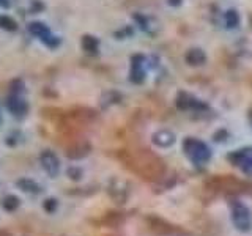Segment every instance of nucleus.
<instances>
[{
  "instance_id": "1",
  "label": "nucleus",
  "mask_w": 252,
  "mask_h": 236,
  "mask_svg": "<svg viewBox=\"0 0 252 236\" xmlns=\"http://www.w3.org/2000/svg\"><path fill=\"white\" fill-rule=\"evenodd\" d=\"M120 159L131 172L145 181H158L164 177L165 164L159 156L150 149H123Z\"/></svg>"
},
{
  "instance_id": "2",
  "label": "nucleus",
  "mask_w": 252,
  "mask_h": 236,
  "mask_svg": "<svg viewBox=\"0 0 252 236\" xmlns=\"http://www.w3.org/2000/svg\"><path fill=\"white\" fill-rule=\"evenodd\" d=\"M207 187L213 192L238 195V194H252V184L235 178L233 175H216L207 181Z\"/></svg>"
},
{
  "instance_id": "3",
  "label": "nucleus",
  "mask_w": 252,
  "mask_h": 236,
  "mask_svg": "<svg viewBox=\"0 0 252 236\" xmlns=\"http://www.w3.org/2000/svg\"><path fill=\"white\" fill-rule=\"evenodd\" d=\"M183 151L189 157V161H192L197 165L208 162L211 157L210 147L207 144H203L202 140L191 139V137L183 142Z\"/></svg>"
},
{
  "instance_id": "4",
  "label": "nucleus",
  "mask_w": 252,
  "mask_h": 236,
  "mask_svg": "<svg viewBox=\"0 0 252 236\" xmlns=\"http://www.w3.org/2000/svg\"><path fill=\"white\" fill-rule=\"evenodd\" d=\"M232 222L240 232H249L252 227V214L249 208L238 200L232 202Z\"/></svg>"
},
{
  "instance_id": "5",
  "label": "nucleus",
  "mask_w": 252,
  "mask_h": 236,
  "mask_svg": "<svg viewBox=\"0 0 252 236\" xmlns=\"http://www.w3.org/2000/svg\"><path fill=\"white\" fill-rule=\"evenodd\" d=\"M228 161H230L235 167H238L243 173L252 175V148H243L232 153L228 156Z\"/></svg>"
},
{
  "instance_id": "6",
  "label": "nucleus",
  "mask_w": 252,
  "mask_h": 236,
  "mask_svg": "<svg viewBox=\"0 0 252 236\" xmlns=\"http://www.w3.org/2000/svg\"><path fill=\"white\" fill-rule=\"evenodd\" d=\"M39 162H41L43 169L46 170V173L49 177H57L60 172V161L55 153L52 151H43L41 156H39Z\"/></svg>"
},
{
  "instance_id": "7",
  "label": "nucleus",
  "mask_w": 252,
  "mask_h": 236,
  "mask_svg": "<svg viewBox=\"0 0 252 236\" xmlns=\"http://www.w3.org/2000/svg\"><path fill=\"white\" fill-rule=\"evenodd\" d=\"M30 31L33 33L35 36H38L39 39H43V41L47 44V46H57L59 44V39L55 38V36H52L51 35V31H49V29H47L44 24H41V22H32L30 24Z\"/></svg>"
},
{
  "instance_id": "8",
  "label": "nucleus",
  "mask_w": 252,
  "mask_h": 236,
  "mask_svg": "<svg viewBox=\"0 0 252 236\" xmlns=\"http://www.w3.org/2000/svg\"><path fill=\"white\" fill-rule=\"evenodd\" d=\"M177 106L181 110H202L207 107L203 102H200L199 99H195L194 96H191V94L183 93V91L177 96Z\"/></svg>"
},
{
  "instance_id": "9",
  "label": "nucleus",
  "mask_w": 252,
  "mask_h": 236,
  "mask_svg": "<svg viewBox=\"0 0 252 236\" xmlns=\"http://www.w3.org/2000/svg\"><path fill=\"white\" fill-rule=\"evenodd\" d=\"M8 107H10V110L16 117H24L27 112V102L19 96V93L16 90L11 94L10 102H8Z\"/></svg>"
},
{
  "instance_id": "10",
  "label": "nucleus",
  "mask_w": 252,
  "mask_h": 236,
  "mask_svg": "<svg viewBox=\"0 0 252 236\" xmlns=\"http://www.w3.org/2000/svg\"><path fill=\"white\" fill-rule=\"evenodd\" d=\"M153 144L161 147V148H167V147H172L175 144V136L170 132V131H158L153 134Z\"/></svg>"
},
{
  "instance_id": "11",
  "label": "nucleus",
  "mask_w": 252,
  "mask_h": 236,
  "mask_svg": "<svg viewBox=\"0 0 252 236\" xmlns=\"http://www.w3.org/2000/svg\"><path fill=\"white\" fill-rule=\"evenodd\" d=\"M142 63H144V57H142V55H136V57H132L131 81L134 84H140L145 79V71L142 69Z\"/></svg>"
},
{
  "instance_id": "12",
  "label": "nucleus",
  "mask_w": 252,
  "mask_h": 236,
  "mask_svg": "<svg viewBox=\"0 0 252 236\" xmlns=\"http://www.w3.org/2000/svg\"><path fill=\"white\" fill-rule=\"evenodd\" d=\"M150 225H152L153 232L156 233H164V235H175V233H180L178 228H175L173 225L164 222L161 219H156V217H150Z\"/></svg>"
},
{
  "instance_id": "13",
  "label": "nucleus",
  "mask_w": 252,
  "mask_h": 236,
  "mask_svg": "<svg viewBox=\"0 0 252 236\" xmlns=\"http://www.w3.org/2000/svg\"><path fill=\"white\" fill-rule=\"evenodd\" d=\"M205 60H207V57H205L203 51H200V49H191L186 54V61L192 66L203 65Z\"/></svg>"
},
{
  "instance_id": "14",
  "label": "nucleus",
  "mask_w": 252,
  "mask_h": 236,
  "mask_svg": "<svg viewBox=\"0 0 252 236\" xmlns=\"http://www.w3.org/2000/svg\"><path fill=\"white\" fill-rule=\"evenodd\" d=\"M18 186L22 189L24 192H30V194H41L43 192L41 186L36 184L35 181H32V179H19Z\"/></svg>"
},
{
  "instance_id": "15",
  "label": "nucleus",
  "mask_w": 252,
  "mask_h": 236,
  "mask_svg": "<svg viewBox=\"0 0 252 236\" xmlns=\"http://www.w3.org/2000/svg\"><path fill=\"white\" fill-rule=\"evenodd\" d=\"M98 39L94 38V36H84L82 39V47L87 51V52H90V54H96L98 51Z\"/></svg>"
},
{
  "instance_id": "16",
  "label": "nucleus",
  "mask_w": 252,
  "mask_h": 236,
  "mask_svg": "<svg viewBox=\"0 0 252 236\" xmlns=\"http://www.w3.org/2000/svg\"><path fill=\"white\" fill-rule=\"evenodd\" d=\"M225 24H227L228 29H235L240 24V16H238V13H236L235 10H228L225 13Z\"/></svg>"
},
{
  "instance_id": "17",
  "label": "nucleus",
  "mask_w": 252,
  "mask_h": 236,
  "mask_svg": "<svg viewBox=\"0 0 252 236\" xmlns=\"http://www.w3.org/2000/svg\"><path fill=\"white\" fill-rule=\"evenodd\" d=\"M3 208L6 209V211H16L18 209V206H19V199L16 195H8V197H5L3 199Z\"/></svg>"
},
{
  "instance_id": "18",
  "label": "nucleus",
  "mask_w": 252,
  "mask_h": 236,
  "mask_svg": "<svg viewBox=\"0 0 252 236\" xmlns=\"http://www.w3.org/2000/svg\"><path fill=\"white\" fill-rule=\"evenodd\" d=\"M0 26L8 30H16V22L10 18H6V16H0Z\"/></svg>"
},
{
  "instance_id": "19",
  "label": "nucleus",
  "mask_w": 252,
  "mask_h": 236,
  "mask_svg": "<svg viewBox=\"0 0 252 236\" xmlns=\"http://www.w3.org/2000/svg\"><path fill=\"white\" fill-rule=\"evenodd\" d=\"M55 206H57V200H54V199H47V200L44 202V208H46V211L54 212V211H55Z\"/></svg>"
},
{
  "instance_id": "20",
  "label": "nucleus",
  "mask_w": 252,
  "mask_h": 236,
  "mask_svg": "<svg viewBox=\"0 0 252 236\" xmlns=\"http://www.w3.org/2000/svg\"><path fill=\"white\" fill-rule=\"evenodd\" d=\"M167 2H169L172 6H177V5H180V3H181V0H167Z\"/></svg>"
},
{
  "instance_id": "21",
  "label": "nucleus",
  "mask_w": 252,
  "mask_h": 236,
  "mask_svg": "<svg viewBox=\"0 0 252 236\" xmlns=\"http://www.w3.org/2000/svg\"><path fill=\"white\" fill-rule=\"evenodd\" d=\"M0 123H2V115H0Z\"/></svg>"
}]
</instances>
